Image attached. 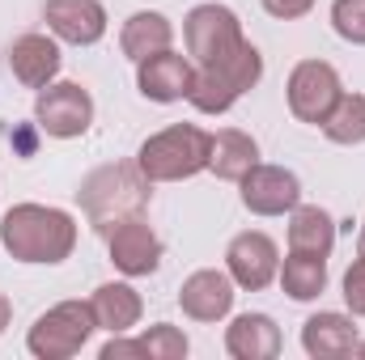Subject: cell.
<instances>
[{
    "instance_id": "cell-17",
    "label": "cell",
    "mask_w": 365,
    "mask_h": 360,
    "mask_svg": "<svg viewBox=\"0 0 365 360\" xmlns=\"http://www.w3.org/2000/svg\"><path fill=\"white\" fill-rule=\"evenodd\" d=\"M90 309H93L98 331H106V335H128V331L140 327L145 301H140V292H136L128 280H110V284H98V288H93Z\"/></svg>"
},
{
    "instance_id": "cell-24",
    "label": "cell",
    "mask_w": 365,
    "mask_h": 360,
    "mask_svg": "<svg viewBox=\"0 0 365 360\" xmlns=\"http://www.w3.org/2000/svg\"><path fill=\"white\" fill-rule=\"evenodd\" d=\"M140 344H145V356L149 360H182L191 352L187 335L175 322H153L149 331H140Z\"/></svg>"
},
{
    "instance_id": "cell-13",
    "label": "cell",
    "mask_w": 365,
    "mask_h": 360,
    "mask_svg": "<svg viewBox=\"0 0 365 360\" xmlns=\"http://www.w3.org/2000/svg\"><path fill=\"white\" fill-rule=\"evenodd\" d=\"M191 77H195L191 55H179L175 47H166V51H158V55H149V60L136 64V90L145 93L149 102H158V106L187 102Z\"/></svg>"
},
{
    "instance_id": "cell-22",
    "label": "cell",
    "mask_w": 365,
    "mask_h": 360,
    "mask_svg": "<svg viewBox=\"0 0 365 360\" xmlns=\"http://www.w3.org/2000/svg\"><path fill=\"white\" fill-rule=\"evenodd\" d=\"M276 280H280V288H284L289 301H319L327 292V259L289 250V259H280Z\"/></svg>"
},
{
    "instance_id": "cell-27",
    "label": "cell",
    "mask_w": 365,
    "mask_h": 360,
    "mask_svg": "<svg viewBox=\"0 0 365 360\" xmlns=\"http://www.w3.org/2000/svg\"><path fill=\"white\" fill-rule=\"evenodd\" d=\"M102 360H149L145 356V344H140V335L136 339H128V335H110L106 344H102Z\"/></svg>"
},
{
    "instance_id": "cell-20",
    "label": "cell",
    "mask_w": 365,
    "mask_h": 360,
    "mask_svg": "<svg viewBox=\"0 0 365 360\" xmlns=\"http://www.w3.org/2000/svg\"><path fill=\"white\" fill-rule=\"evenodd\" d=\"M166 47H175V21L166 13H158V9L132 13L123 21V30H119V51L132 64H140V60H149V55H158Z\"/></svg>"
},
{
    "instance_id": "cell-26",
    "label": "cell",
    "mask_w": 365,
    "mask_h": 360,
    "mask_svg": "<svg viewBox=\"0 0 365 360\" xmlns=\"http://www.w3.org/2000/svg\"><path fill=\"white\" fill-rule=\"evenodd\" d=\"M344 305L353 318H365V259L357 255L353 268L344 271Z\"/></svg>"
},
{
    "instance_id": "cell-21",
    "label": "cell",
    "mask_w": 365,
    "mask_h": 360,
    "mask_svg": "<svg viewBox=\"0 0 365 360\" xmlns=\"http://www.w3.org/2000/svg\"><path fill=\"white\" fill-rule=\"evenodd\" d=\"M289 250L331 259L336 250V216L319 203H297L289 212Z\"/></svg>"
},
{
    "instance_id": "cell-4",
    "label": "cell",
    "mask_w": 365,
    "mask_h": 360,
    "mask_svg": "<svg viewBox=\"0 0 365 360\" xmlns=\"http://www.w3.org/2000/svg\"><path fill=\"white\" fill-rule=\"evenodd\" d=\"M259 81H264V55H259L255 43H242L234 55L195 68L187 102H191L200 115H225V110H234V102H238L242 93H251Z\"/></svg>"
},
{
    "instance_id": "cell-1",
    "label": "cell",
    "mask_w": 365,
    "mask_h": 360,
    "mask_svg": "<svg viewBox=\"0 0 365 360\" xmlns=\"http://www.w3.org/2000/svg\"><path fill=\"white\" fill-rule=\"evenodd\" d=\"M0 246L17 263L56 268L77 250V221L51 203H13L0 216Z\"/></svg>"
},
{
    "instance_id": "cell-18",
    "label": "cell",
    "mask_w": 365,
    "mask_h": 360,
    "mask_svg": "<svg viewBox=\"0 0 365 360\" xmlns=\"http://www.w3.org/2000/svg\"><path fill=\"white\" fill-rule=\"evenodd\" d=\"M284 348L272 314H238L225 327V352L234 360H276Z\"/></svg>"
},
{
    "instance_id": "cell-16",
    "label": "cell",
    "mask_w": 365,
    "mask_h": 360,
    "mask_svg": "<svg viewBox=\"0 0 365 360\" xmlns=\"http://www.w3.org/2000/svg\"><path fill=\"white\" fill-rule=\"evenodd\" d=\"M361 331L353 322V314H336V309H319L302 322V348L310 360H344L357 352Z\"/></svg>"
},
{
    "instance_id": "cell-3",
    "label": "cell",
    "mask_w": 365,
    "mask_h": 360,
    "mask_svg": "<svg viewBox=\"0 0 365 360\" xmlns=\"http://www.w3.org/2000/svg\"><path fill=\"white\" fill-rule=\"evenodd\" d=\"M208 149L212 132L195 123H170L136 149V166L149 174V182H187L208 170Z\"/></svg>"
},
{
    "instance_id": "cell-5",
    "label": "cell",
    "mask_w": 365,
    "mask_h": 360,
    "mask_svg": "<svg viewBox=\"0 0 365 360\" xmlns=\"http://www.w3.org/2000/svg\"><path fill=\"white\" fill-rule=\"evenodd\" d=\"M93 331L98 322L90 301H60L34 318V327L26 331V352L34 360H68L90 344Z\"/></svg>"
},
{
    "instance_id": "cell-10",
    "label": "cell",
    "mask_w": 365,
    "mask_h": 360,
    "mask_svg": "<svg viewBox=\"0 0 365 360\" xmlns=\"http://www.w3.org/2000/svg\"><path fill=\"white\" fill-rule=\"evenodd\" d=\"M225 271L242 292H264L276 280V271H280V250H276V242L268 233L242 229L225 246Z\"/></svg>"
},
{
    "instance_id": "cell-14",
    "label": "cell",
    "mask_w": 365,
    "mask_h": 360,
    "mask_svg": "<svg viewBox=\"0 0 365 360\" xmlns=\"http://www.w3.org/2000/svg\"><path fill=\"white\" fill-rule=\"evenodd\" d=\"M43 21H47V30L60 43H68V47H93V43H102L110 17H106L102 0H47Z\"/></svg>"
},
{
    "instance_id": "cell-7",
    "label": "cell",
    "mask_w": 365,
    "mask_h": 360,
    "mask_svg": "<svg viewBox=\"0 0 365 360\" xmlns=\"http://www.w3.org/2000/svg\"><path fill=\"white\" fill-rule=\"evenodd\" d=\"M340 73L327 64V60H302L293 64L289 81H284V102H289V115L297 123H310V127H323V119L331 115V106L340 102Z\"/></svg>"
},
{
    "instance_id": "cell-25",
    "label": "cell",
    "mask_w": 365,
    "mask_h": 360,
    "mask_svg": "<svg viewBox=\"0 0 365 360\" xmlns=\"http://www.w3.org/2000/svg\"><path fill=\"white\" fill-rule=\"evenodd\" d=\"M331 30L344 43L365 47V0H331Z\"/></svg>"
},
{
    "instance_id": "cell-31",
    "label": "cell",
    "mask_w": 365,
    "mask_h": 360,
    "mask_svg": "<svg viewBox=\"0 0 365 360\" xmlns=\"http://www.w3.org/2000/svg\"><path fill=\"white\" fill-rule=\"evenodd\" d=\"M353 356H361V360H365V339H361V344H357V352H353Z\"/></svg>"
},
{
    "instance_id": "cell-9",
    "label": "cell",
    "mask_w": 365,
    "mask_h": 360,
    "mask_svg": "<svg viewBox=\"0 0 365 360\" xmlns=\"http://www.w3.org/2000/svg\"><path fill=\"white\" fill-rule=\"evenodd\" d=\"M106 255L119 275L140 280V275H153L162 268V238L153 233V225L145 216H128V221L106 229Z\"/></svg>"
},
{
    "instance_id": "cell-28",
    "label": "cell",
    "mask_w": 365,
    "mask_h": 360,
    "mask_svg": "<svg viewBox=\"0 0 365 360\" xmlns=\"http://www.w3.org/2000/svg\"><path fill=\"white\" fill-rule=\"evenodd\" d=\"M259 4H264V13L276 17V21H297V17H306L314 9V0H259Z\"/></svg>"
},
{
    "instance_id": "cell-23",
    "label": "cell",
    "mask_w": 365,
    "mask_h": 360,
    "mask_svg": "<svg viewBox=\"0 0 365 360\" xmlns=\"http://www.w3.org/2000/svg\"><path fill=\"white\" fill-rule=\"evenodd\" d=\"M323 136L344 149L365 144V93H340V102L323 119Z\"/></svg>"
},
{
    "instance_id": "cell-12",
    "label": "cell",
    "mask_w": 365,
    "mask_h": 360,
    "mask_svg": "<svg viewBox=\"0 0 365 360\" xmlns=\"http://www.w3.org/2000/svg\"><path fill=\"white\" fill-rule=\"evenodd\" d=\"M234 297H238V284L230 280V271H217V268L191 271L179 288V305L191 322H221V318H230Z\"/></svg>"
},
{
    "instance_id": "cell-19",
    "label": "cell",
    "mask_w": 365,
    "mask_h": 360,
    "mask_svg": "<svg viewBox=\"0 0 365 360\" xmlns=\"http://www.w3.org/2000/svg\"><path fill=\"white\" fill-rule=\"evenodd\" d=\"M259 166V140L242 127H221L212 132V149H208V170L221 182H242Z\"/></svg>"
},
{
    "instance_id": "cell-6",
    "label": "cell",
    "mask_w": 365,
    "mask_h": 360,
    "mask_svg": "<svg viewBox=\"0 0 365 360\" xmlns=\"http://www.w3.org/2000/svg\"><path fill=\"white\" fill-rule=\"evenodd\" d=\"M182 43H187L191 64H217V60L234 55L247 43V34H242V21L230 4L208 0L182 17Z\"/></svg>"
},
{
    "instance_id": "cell-30",
    "label": "cell",
    "mask_w": 365,
    "mask_h": 360,
    "mask_svg": "<svg viewBox=\"0 0 365 360\" xmlns=\"http://www.w3.org/2000/svg\"><path fill=\"white\" fill-rule=\"evenodd\" d=\"M357 255L365 259V221H361V238H357Z\"/></svg>"
},
{
    "instance_id": "cell-2",
    "label": "cell",
    "mask_w": 365,
    "mask_h": 360,
    "mask_svg": "<svg viewBox=\"0 0 365 360\" xmlns=\"http://www.w3.org/2000/svg\"><path fill=\"white\" fill-rule=\"evenodd\" d=\"M149 199H153V182L136 162L98 166L77 186V203H81V212L90 216V225L98 233H106L110 225H119L128 216H145Z\"/></svg>"
},
{
    "instance_id": "cell-8",
    "label": "cell",
    "mask_w": 365,
    "mask_h": 360,
    "mask_svg": "<svg viewBox=\"0 0 365 360\" xmlns=\"http://www.w3.org/2000/svg\"><path fill=\"white\" fill-rule=\"evenodd\" d=\"M34 123L51 140H77L93 123V97L81 81H51L34 97Z\"/></svg>"
},
{
    "instance_id": "cell-11",
    "label": "cell",
    "mask_w": 365,
    "mask_h": 360,
    "mask_svg": "<svg viewBox=\"0 0 365 360\" xmlns=\"http://www.w3.org/2000/svg\"><path fill=\"white\" fill-rule=\"evenodd\" d=\"M242 186V208L255 212V216H289L297 203H302V179L284 166H255Z\"/></svg>"
},
{
    "instance_id": "cell-15",
    "label": "cell",
    "mask_w": 365,
    "mask_h": 360,
    "mask_svg": "<svg viewBox=\"0 0 365 360\" xmlns=\"http://www.w3.org/2000/svg\"><path fill=\"white\" fill-rule=\"evenodd\" d=\"M64 68V55H60V38L56 34H21L13 47H9V73L17 77V85L26 90H47Z\"/></svg>"
},
{
    "instance_id": "cell-29",
    "label": "cell",
    "mask_w": 365,
    "mask_h": 360,
    "mask_svg": "<svg viewBox=\"0 0 365 360\" xmlns=\"http://www.w3.org/2000/svg\"><path fill=\"white\" fill-rule=\"evenodd\" d=\"M9 322H13V301H9V297L0 292V335L9 331Z\"/></svg>"
}]
</instances>
